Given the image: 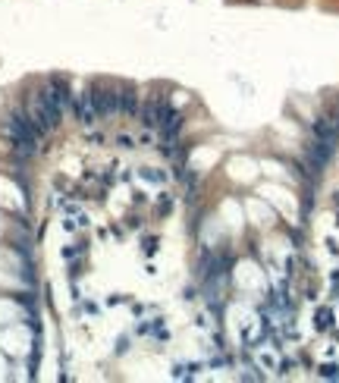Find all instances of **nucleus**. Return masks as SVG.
Instances as JSON below:
<instances>
[{
  "mask_svg": "<svg viewBox=\"0 0 339 383\" xmlns=\"http://www.w3.org/2000/svg\"><path fill=\"white\" fill-rule=\"evenodd\" d=\"M72 113L79 117V123H82V126H91V123H98V119H101L88 91H82V95H72Z\"/></svg>",
  "mask_w": 339,
  "mask_h": 383,
  "instance_id": "f257e3e1",
  "label": "nucleus"
},
{
  "mask_svg": "<svg viewBox=\"0 0 339 383\" xmlns=\"http://www.w3.org/2000/svg\"><path fill=\"white\" fill-rule=\"evenodd\" d=\"M139 95H135L132 85H120V113H129V117H135L139 113Z\"/></svg>",
  "mask_w": 339,
  "mask_h": 383,
  "instance_id": "f03ea898",
  "label": "nucleus"
}]
</instances>
